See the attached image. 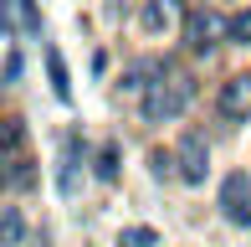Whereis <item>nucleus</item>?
Masks as SVG:
<instances>
[{"mask_svg": "<svg viewBox=\"0 0 251 247\" xmlns=\"http://www.w3.org/2000/svg\"><path fill=\"white\" fill-rule=\"evenodd\" d=\"M190 103H195V77L190 72H164L159 83H149V93H144V119L149 124H175Z\"/></svg>", "mask_w": 251, "mask_h": 247, "instance_id": "obj_1", "label": "nucleus"}, {"mask_svg": "<svg viewBox=\"0 0 251 247\" xmlns=\"http://www.w3.org/2000/svg\"><path fill=\"white\" fill-rule=\"evenodd\" d=\"M185 41L195 57L215 52L221 41H231V16H215V10H190L185 16Z\"/></svg>", "mask_w": 251, "mask_h": 247, "instance_id": "obj_2", "label": "nucleus"}, {"mask_svg": "<svg viewBox=\"0 0 251 247\" xmlns=\"http://www.w3.org/2000/svg\"><path fill=\"white\" fill-rule=\"evenodd\" d=\"M215 206H221V216L231 221V227H251V181H246V170H231L221 181Z\"/></svg>", "mask_w": 251, "mask_h": 247, "instance_id": "obj_3", "label": "nucleus"}, {"mask_svg": "<svg viewBox=\"0 0 251 247\" xmlns=\"http://www.w3.org/2000/svg\"><path fill=\"white\" fill-rule=\"evenodd\" d=\"M175 165H179V181L185 185H205V175H210V144H205V134L190 129L175 144Z\"/></svg>", "mask_w": 251, "mask_h": 247, "instance_id": "obj_4", "label": "nucleus"}, {"mask_svg": "<svg viewBox=\"0 0 251 247\" xmlns=\"http://www.w3.org/2000/svg\"><path fill=\"white\" fill-rule=\"evenodd\" d=\"M215 108H221V119H246L251 114V72L226 77L221 93H215Z\"/></svg>", "mask_w": 251, "mask_h": 247, "instance_id": "obj_5", "label": "nucleus"}, {"mask_svg": "<svg viewBox=\"0 0 251 247\" xmlns=\"http://www.w3.org/2000/svg\"><path fill=\"white\" fill-rule=\"evenodd\" d=\"M77 165H82V134L67 129L62 134V170H56V190H62V196L77 190Z\"/></svg>", "mask_w": 251, "mask_h": 247, "instance_id": "obj_6", "label": "nucleus"}, {"mask_svg": "<svg viewBox=\"0 0 251 247\" xmlns=\"http://www.w3.org/2000/svg\"><path fill=\"white\" fill-rule=\"evenodd\" d=\"M175 21H179V5H175V0H144V10H139V26L149 31V36H164Z\"/></svg>", "mask_w": 251, "mask_h": 247, "instance_id": "obj_7", "label": "nucleus"}, {"mask_svg": "<svg viewBox=\"0 0 251 247\" xmlns=\"http://www.w3.org/2000/svg\"><path fill=\"white\" fill-rule=\"evenodd\" d=\"M5 26L10 31H41V16L31 0H5Z\"/></svg>", "mask_w": 251, "mask_h": 247, "instance_id": "obj_8", "label": "nucleus"}, {"mask_svg": "<svg viewBox=\"0 0 251 247\" xmlns=\"http://www.w3.org/2000/svg\"><path fill=\"white\" fill-rule=\"evenodd\" d=\"M47 77H51V93L62 98V103H72V77H67V62H62L56 47H47Z\"/></svg>", "mask_w": 251, "mask_h": 247, "instance_id": "obj_9", "label": "nucleus"}, {"mask_svg": "<svg viewBox=\"0 0 251 247\" xmlns=\"http://www.w3.org/2000/svg\"><path fill=\"white\" fill-rule=\"evenodd\" d=\"M5 185H10V190H26V185H36V170H31V160H26V154L5 160Z\"/></svg>", "mask_w": 251, "mask_h": 247, "instance_id": "obj_10", "label": "nucleus"}, {"mask_svg": "<svg viewBox=\"0 0 251 247\" xmlns=\"http://www.w3.org/2000/svg\"><path fill=\"white\" fill-rule=\"evenodd\" d=\"M0 232H5V247H21V242H26V221H21L16 206H0Z\"/></svg>", "mask_w": 251, "mask_h": 247, "instance_id": "obj_11", "label": "nucleus"}, {"mask_svg": "<svg viewBox=\"0 0 251 247\" xmlns=\"http://www.w3.org/2000/svg\"><path fill=\"white\" fill-rule=\"evenodd\" d=\"M93 170H98V181H102V185H113V181H118V144H102Z\"/></svg>", "mask_w": 251, "mask_h": 247, "instance_id": "obj_12", "label": "nucleus"}, {"mask_svg": "<svg viewBox=\"0 0 251 247\" xmlns=\"http://www.w3.org/2000/svg\"><path fill=\"white\" fill-rule=\"evenodd\" d=\"M118 247H159V232L154 227H123L118 232Z\"/></svg>", "mask_w": 251, "mask_h": 247, "instance_id": "obj_13", "label": "nucleus"}, {"mask_svg": "<svg viewBox=\"0 0 251 247\" xmlns=\"http://www.w3.org/2000/svg\"><path fill=\"white\" fill-rule=\"evenodd\" d=\"M16 154H26V124L5 119V160H16Z\"/></svg>", "mask_w": 251, "mask_h": 247, "instance_id": "obj_14", "label": "nucleus"}, {"mask_svg": "<svg viewBox=\"0 0 251 247\" xmlns=\"http://www.w3.org/2000/svg\"><path fill=\"white\" fill-rule=\"evenodd\" d=\"M149 165H154V181H179L175 150H154V154H149Z\"/></svg>", "mask_w": 251, "mask_h": 247, "instance_id": "obj_15", "label": "nucleus"}, {"mask_svg": "<svg viewBox=\"0 0 251 247\" xmlns=\"http://www.w3.org/2000/svg\"><path fill=\"white\" fill-rule=\"evenodd\" d=\"M231 41L236 47H251V10H236L231 16Z\"/></svg>", "mask_w": 251, "mask_h": 247, "instance_id": "obj_16", "label": "nucleus"}, {"mask_svg": "<svg viewBox=\"0 0 251 247\" xmlns=\"http://www.w3.org/2000/svg\"><path fill=\"white\" fill-rule=\"evenodd\" d=\"M16 83H21V52L10 47L5 52V88H16Z\"/></svg>", "mask_w": 251, "mask_h": 247, "instance_id": "obj_17", "label": "nucleus"}]
</instances>
